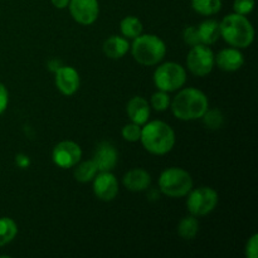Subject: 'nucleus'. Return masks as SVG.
Segmentation results:
<instances>
[{
  "instance_id": "f257e3e1",
  "label": "nucleus",
  "mask_w": 258,
  "mask_h": 258,
  "mask_svg": "<svg viewBox=\"0 0 258 258\" xmlns=\"http://www.w3.org/2000/svg\"><path fill=\"white\" fill-rule=\"evenodd\" d=\"M170 108L178 120L196 121L203 117L209 108V100L206 93L198 88H180L171 100Z\"/></svg>"
},
{
  "instance_id": "f03ea898",
  "label": "nucleus",
  "mask_w": 258,
  "mask_h": 258,
  "mask_svg": "<svg viewBox=\"0 0 258 258\" xmlns=\"http://www.w3.org/2000/svg\"><path fill=\"white\" fill-rule=\"evenodd\" d=\"M141 145L153 155H166L175 146V131L161 120L148 121L141 126Z\"/></svg>"
},
{
  "instance_id": "7ed1b4c3",
  "label": "nucleus",
  "mask_w": 258,
  "mask_h": 258,
  "mask_svg": "<svg viewBox=\"0 0 258 258\" xmlns=\"http://www.w3.org/2000/svg\"><path fill=\"white\" fill-rule=\"evenodd\" d=\"M219 32L227 44L238 49L248 48L254 40V28L248 18L234 12L219 22Z\"/></svg>"
},
{
  "instance_id": "20e7f679",
  "label": "nucleus",
  "mask_w": 258,
  "mask_h": 258,
  "mask_svg": "<svg viewBox=\"0 0 258 258\" xmlns=\"http://www.w3.org/2000/svg\"><path fill=\"white\" fill-rule=\"evenodd\" d=\"M134 59L141 66H158L166 55V44L155 34H140L130 44Z\"/></svg>"
},
{
  "instance_id": "39448f33",
  "label": "nucleus",
  "mask_w": 258,
  "mask_h": 258,
  "mask_svg": "<svg viewBox=\"0 0 258 258\" xmlns=\"http://www.w3.org/2000/svg\"><path fill=\"white\" fill-rule=\"evenodd\" d=\"M159 189L169 198H183L193 189V178L185 169L168 168L159 176Z\"/></svg>"
},
{
  "instance_id": "423d86ee",
  "label": "nucleus",
  "mask_w": 258,
  "mask_h": 258,
  "mask_svg": "<svg viewBox=\"0 0 258 258\" xmlns=\"http://www.w3.org/2000/svg\"><path fill=\"white\" fill-rule=\"evenodd\" d=\"M186 70L176 62L159 63L154 72L153 81L158 90L165 92H175L184 87L186 82Z\"/></svg>"
},
{
  "instance_id": "0eeeda50",
  "label": "nucleus",
  "mask_w": 258,
  "mask_h": 258,
  "mask_svg": "<svg viewBox=\"0 0 258 258\" xmlns=\"http://www.w3.org/2000/svg\"><path fill=\"white\" fill-rule=\"evenodd\" d=\"M219 196L213 188L209 186H199L191 189L188 193L186 199V208L191 216L204 217L216 209L218 206Z\"/></svg>"
},
{
  "instance_id": "6e6552de",
  "label": "nucleus",
  "mask_w": 258,
  "mask_h": 258,
  "mask_svg": "<svg viewBox=\"0 0 258 258\" xmlns=\"http://www.w3.org/2000/svg\"><path fill=\"white\" fill-rule=\"evenodd\" d=\"M214 66V53L209 45L201 43L190 47L186 55V68L191 75L196 77H206L213 71Z\"/></svg>"
},
{
  "instance_id": "1a4fd4ad",
  "label": "nucleus",
  "mask_w": 258,
  "mask_h": 258,
  "mask_svg": "<svg viewBox=\"0 0 258 258\" xmlns=\"http://www.w3.org/2000/svg\"><path fill=\"white\" fill-rule=\"evenodd\" d=\"M82 159V149L72 140H64L58 143L53 148L52 160L58 168L71 169Z\"/></svg>"
},
{
  "instance_id": "9d476101",
  "label": "nucleus",
  "mask_w": 258,
  "mask_h": 258,
  "mask_svg": "<svg viewBox=\"0 0 258 258\" xmlns=\"http://www.w3.org/2000/svg\"><path fill=\"white\" fill-rule=\"evenodd\" d=\"M68 9L73 20L82 25L93 24L100 14L98 0H70Z\"/></svg>"
},
{
  "instance_id": "9b49d317",
  "label": "nucleus",
  "mask_w": 258,
  "mask_h": 258,
  "mask_svg": "<svg viewBox=\"0 0 258 258\" xmlns=\"http://www.w3.org/2000/svg\"><path fill=\"white\" fill-rule=\"evenodd\" d=\"M93 194L102 202H111L118 194L117 178L112 171H98L92 180Z\"/></svg>"
},
{
  "instance_id": "f8f14e48",
  "label": "nucleus",
  "mask_w": 258,
  "mask_h": 258,
  "mask_svg": "<svg viewBox=\"0 0 258 258\" xmlns=\"http://www.w3.org/2000/svg\"><path fill=\"white\" fill-rule=\"evenodd\" d=\"M54 83L62 95L73 96L80 88V73L71 66H62L54 72Z\"/></svg>"
},
{
  "instance_id": "ddd939ff",
  "label": "nucleus",
  "mask_w": 258,
  "mask_h": 258,
  "mask_svg": "<svg viewBox=\"0 0 258 258\" xmlns=\"http://www.w3.org/2000/svg\"><path fill=\"white\" fill-rule=\"evenodd\" d=\"M92 160L98 171H112L117 165L118 153L115 146L108 141H102L96 148Z\"/></svg>"
},
{
  "instance_id": "4468645a",
  "label": "nucleus",
  "mask_w": 258,
  "mask_h": 258,
  "mask_svg": "<svg viewBox=\"0 0 258 258\" xmlns=\"http://www.w3.org/2000/svg\"><path fill=\"white\" fill-rule=\"evenodd\" d=\"M214 62L224 72H237L243 67L244 55L238 48H224L219 50L218 54H214Z\"/></svg>"
},
{
  "instance_id": "2eb2a0df",
  "label": "nucleus",
  "mask_w": 258,
  "mask_h": 258,
  "mask_svg": "<svg viewBox=\"0 0 258 258\" xmlns=\"http://www.w3.org/2000/svg\"><path fill=\"white\" fill-rule=\"evenodd\" d=\"M150 103L141 96H134L126 105V112H127L130 121L140 126L148 122L149 117H150Z\"/></svg>"
},
{
  "instance_id": "dca6fc26",
  "label": "nucleus",
  "mask_w": 258,
  "mask_h": 258,
  "mask_svg": "<svg viewBox=\"0 0 258 258\" xmlns=\"http://www.w3.org/2000/svg\"><path fill=\"white\" fill-rule=\"evenodd\" d=\"M122 184L127 190L130 191H144L150 186L151 184V175L141 168H135L128 170L123 175Z\"/></svg>"
},
{
  "instance_id": "f3484780",
  "label": "nucleus",
  "mask_w": 258,
  "mask_h": 258,
  "mask_svg": "<svg viewBox=\"0 0 258 258\" xmlns=\"http://www.w3.org/2000/svg\"><path fill=\"white\" fill-rule=\"evenodd\" d=\"M102 50L110 59H121L130 50V42L125 37L111 35L103 42Z\"/></svg>"
},
{
  "instance_id": "a211bd4d",
  "label": "nucleus",
  "mask_w": 258,
  "mask_h": 258,
  "mask_svg": "<svg viewBox=\"0 0 258 258\" xmlns=\"http://www.w3.org/2000/svg\"><path fill=\"white\" fill-rule=\"evenodd\" d=\"M199 33V38L203 44L212 45L221 38V32H219V22L214 19H206L197 25Z\"/></svg>"
},
{
  "instance_id": "6ab92c4d",
  "label": "nucleus",
  "mask_w": 258,
  "mask_h": 258,
  "mask_svg": "<svg viewBox=\"0 0 258 258\" xmlns=\"http://www.w3.org/2000/svg\"><path fill=\"white\" fill-rule=\"evenodd\" d=\"M73 168H75V171H73L75 179L80 181V183H90L98 173L97 166H96L95 161L92 159L91 160L80 161Z\"/></svg>"
},
{
  "instance_id": "aec40b11",
  "label": "nucleus",
  "mask_w": 258,
  "mask_h": 258,
  "mask_svg": "<svg viewBox=\"0 0 258 258\" xmlns=\"http://www.w3.org/2000/svg\"><path fill=\"white\" fill-rule=\"evenodd\" d=\"M120 30L122 37H125L126 39L133 40L140 34H143L144 27L143 23H141V20L138 17L128 15V17H125L121 20Z\"/></svg>"
},
{
  "instance_id": "412c9836",
  "label": "nucleus",
  "mask_w": 258,
  "mask_h": 258,
  "mask_svg": "<svg viewBox=\"0 0 258 258\" xmlns=\"http://www.w3.org/2000/svg\"><path fill=\"white\" fill-rule=\"evenodd\" d=\"M199 232V221L196 216H186L179 222L178 234L184 241H191L197 237Z\"/></svg>"
},
{
  "instance_id": "4be33fe9",
  "label": "nucleus",
  "mask_w": 258,
  "mask_h": 258,
  "mask_svg": "<svg viewBox=\"0 0 258 258\" xmlns=\"http://www.w3.org/2000/svg\"><path fill=\"white\" fill-rule=\"evenodd\" d=\"M191 8L203 17H212L222 9V0H191Z\"/></svg>"
},
{
  "instance_id": "5701e85b",
  "label": "nucleus",
  "mask_w": 258,
  "mask_h": 258,
  "mask_svg": "<svg viewBox=\"0 0 258 258\" xmlns=\"http://www.w3.org/2000/svg\"><path fill=\"white\" fill-rule=\"evenodd\" d=\"M18 234V224L14 219L3 217L0 218V247L7 246L14 241Z\"/></svg>"
},
{
  "instance_id": "b1692460",
  "label": "nucleus",
  "mask_w": 258,
  "mask_h": 258,
  "mask_svg": "<svg viewBox=\"0 0 258 258\" xmlns=\"http://www.w3.org/2000/svg\"><path fill=\"white\" fill-rule=\"evenodd\" d=\"M204 125L209 130H218L224 123V115L218 108H208L202 117Z\"/></svg>"
},
{
  "instance_id": "393cba45",
  "label": "nucleus",
  "mask_w": 258,
  "mask_h": 258,
  "mask_svg": "<svg viewBox=\"0 0 258 258\" xmlns=\"http://www.w3.org/2000/svg\"><path fill=\"white\" fill-rule=\"evenodd\" d=\"M171 98L169 96L168 92L165 91L158 90L155 93H153L150 98V107L154 108L158 112H163V111H166L169 107H170Z\"/></svg>"
},
{
  "instance_id": "a878e982",
  "label": "nucleus",
  "mask_w": 258,
  "mask_h": 258,
  "mask_svg": "<svg viewBox=\"0 0 258 258\" xmlns=\"http://www.w3.org/2000/svg\"><path fill=\"white\" fill-rule=\"evenodd\" d=\"M121 135H122L123 140L128 141V143H138L141 138V126L135 122L126 123L121 130Z\"/></svg>"
},
{
  "instance_id": "bb28decb",
  "label": "nucleus",
  "mask_w": 258,
  "mask_h": 258,
  "mask_svg": "<svg viewBox=\"0 0 258 258\" xmlns=\"http://www.w3.org/2000/svg\"><path fill=\"white\" fill-rule=\"evenodd\" d=\"M183 40L186 45L189 47H194V45L201 44V38H199L198 28L197 25H188L184 28L183 30Z\"/></svg>"
},
{
  "instance_id": "cd10ccee",
  "label": "nucleus",
  "mask_w": 258,
  "mask_h": 258,
  "mask_svg": "<svg viewBox=\"0 0 258 258\" xmlns=\"http://www.w3.org/2000/svg\"><path fill=\"white\" fill-rule=\"evenodd\" d=\"M254 0H234L233 12L241 15H248L253 12Z\"/></svg>"
},
{
  "instance_id": "c85d7f7f",
  "label": "nucleus",
  "mask_w": 258,
  "mask_h": 258,
  "mask_svg": "<svg viewBox=\"0 0 258 258\" xmlns=\"http://www.w3.org/2000/svg\"><path fill=\"white\" fill-rule=\"evenodd\" d=\"M244 253L247 258H257L258 256V234L253 233L248 238L244 248Z\"/></svg>"
},
{
  "instance_id": "c756f323",
  "label": "nucleus",
  "mask_w": 258,
  "mask_h": 258,
  "mask_svg": "<svg viewBox=\"0 0 258 258\" xmlns=\"http://www.w3.org/2000/svg\"><path fill=\"white\" fill-rule=\"evenodd\" d=\"M8 103H9V92L5 85L0 82V115L7 110Z\"/></svg>"
},
{
  "instance_id": "7c9ffc66",
  "label": "nucleus",
  "mask_w": 258,
  "mask_h": 258,
  "mask_svg": "<svg viewBox=\"0 0 258 258\" xmlns=\"http://www.w3.org/2000/svg\"><path fill=\"white\" fill-rule=\"evenodd\" d=\"M15 164L20 169H28L30 166V159L27 154L19 153L15 155Z\"/></svg>"
},
{
  "instance_id": "2f4dec72",
  "label": "nucleus",
  "mask_w": 258,
  "mask_h": 258,
  "mask_svg": "<svg viewBox=\"0 0 258 258\" xmlns=\"http://www.w3.org/2000/svg\"><path fill=\"white\" fill-rule=\"evenodd\" d=\"M48 70L50 71V72H53L54 73L55 71L58 70V68H60L62 67V62H60L59 59H52V60H49V62H48Z\"/></svg>"
},
{
  "instance_id": "473e14b6",
  "label": "nucleus",
  "mask_w": 258,
  "mask_h": 258,
  "mask_svg": "<svg viewBox=\"0 0 258 258\" xmlns=\"http://www.w3.org/2000/svg\"><path fill=\"white\" fill-rule=\"evenodd\" d=\"M50 3H52L53 7L57 8V9H66V8H68L70 0H50Z\"/></svg>"
}]
</instances>
